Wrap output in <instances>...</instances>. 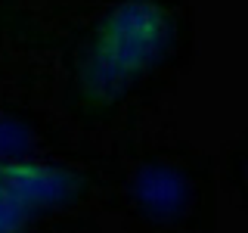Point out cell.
Listing matches in <instances>:
<instances>
[{"mask_svg": "<svg viewBox=\"0 0 248 233\" xmlns=\"http://www.w3.org/2000/svg\"><path fill=\"white\" fill-rule=\"evenodd\" d=\"M183 0H103L68 50V103L112 115L189 53Z\"/></svg>", "mask_w": 248, "mask_h": 233, "instance_id": "cell-1", "label": "cell"}, {"mask_svg": "<svg viewBox=\"0 0 248 233\" xmlns=\"http://www.w3.org/2000/svg\"><path fill=\"white\" fill-rule=\"evenodd\" d=\"M115 199L155 230H199L211 221V162L189 146H149L118 171Z\"/></svg>", "mask_w": 248, "mask_h": 233, "instance_id": "cell-2", "label": "cell"}, {"mask_svg": "<svg viewBox=\"0 0 248 233\" xmlns=\"http://www.w3.org/2000/svg\"><path fill=\"white\" fill-rule=\"evenodd\" d=\"M87 174L65 162H50L44 155L22 162H0V186L10 190L31 215L59 212L75 205L87 193Z\"/></svg>", "mask_w": 248, "mask_h": 233, "instance_id": "cell-3", "label": "cell"}, {"mask_svg": "<svg viewBox=\"0 0 248 233\" xmlns=\"http://www.w3.org/2000/svg\"><path fill=\"white\" fill-rule=\"evenodd\" d=\"M44 155V131L31 115L0 106V162H22Z\"/></svg>", "mask_w": 248, "mask_h": 233, "instance_id": "cell-4", "label": "cell"}, {"mask_svg": "<svg viewBox=\"0 0 248 233\" xmlns=\"http://www.w3.org/2000/svg\"><path fill=\"white\" fill-rule=\"evenodd\" d=\"M227 183L236 193V199L248 205V134L227 152Z\"/></svg>", "mask_w": 248, "mask_h": 233, "instance_id": "cell-5", "label": "cell"}, {"mask_svg": "<svg viewBox=\"0 0 248 233\" xmlns=\"http://www.w3.org/2000/svg\"><path fill=\"white\" fill-rule=\"evenodd\" d=\"M31 217L34 215H31L10 190L0 186V233H25Z\"/></svg>", "mask_w": 248, "mask_h": 233, "instance_id": "cell-6", "label": "cell"}]
</instances>
